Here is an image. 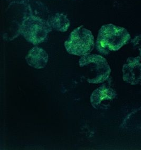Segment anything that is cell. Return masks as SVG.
I'll return each instance as SVG.
<instances>
[{
	"label": "cell",
	"instance_id": "obj_1",
	"mask_svg": "<svg viewBox=\"0 0 141 150\" xmlns=\"http://www.w3.org/2000/svg\"><path fill=\"white\" fill-rule=\"evenodd\" d=\"M131 38L125 28L113 24H105L98 31L96 48L99 53L106 55L118 51L128 43Z\"/></svg>",
	"mask_w": 141,
	"mask_h": 150
},
{
	"label": "cell",
	"instance_id": "obj_2",
	"mask_svg": "<svg viewBox=\"0 0 141 150\" xmlns=\"http://www.w3.org/2000/svg\"><path fill=\"white\" fill-rule=\"evenodd\" d=\"M79 65L86 80L91 84H100L110 77L111 69L106 59L97 54L87 55L79 60Z\"/></svg>",
	"mask_w": 141,
	"mask_h": 150
},
{
	"label": "cell",
	"instance_id": "obj_3",
	"mask_svg": "<svg viewBox=\"0 0 141 150\" xmlns=\"http://www.w3.org/2000/svg\"><path fill=\"white\" fill-rule=\"evenodd\" d=\"M52 30L48 21L32 14L24 17L19 28L20 34L33 45L45 41Z\"/></svg>",
	"mask_w": 141,
	"mask_h": 150
},
{
	"label": "cell",
	"instance_id": "obj_4",
	"mask_svg": "<svg viewBox=\"0 0 141 150\" xmlns=\"http://www.w3.org/2000/svg\"><path fill=\"white\" fill-rule=\"evenodd\" d=\"M95 45L92 32L83 25L75 29L65 42L66 50L68 53L77 56L88 55Z\"/></svg>",
	"mask_w": 141,
	"mask_h": 150
},
{
	"label": "cell",
	"instance_id": "obj_5",
	"mask_svg": "<svg viewBox=\"0 0 141 150\" xmlns=\"http://www.w3.org/2000/svg\"><path fill=\"white\" fill-rule=\"evenodd\" d=\"M118 97L116 91L107 83H104L93 91L90 96V102L96 110L109 109Z\"/></svg>",
	"mask_w": 141,
	"mask_h": 150
},
{
	"label": "cell",
	"instance_id": "obj_6",
	"mask_svg": "<svg viewBox=\"0 0 141 150\" xmlns=\"http://www.w3.org/2000/svg\"><path fill=\"white\" fill-rule=\"evenodd\" d=\"M123 80L132 86L141 84V59L128 57L122 68Z\"/></svg>",
	"mask_w": 141,
	"mask_h": 150
},
{
	"label": "cell",
	"instance_id": "obj_7",
	"mask_svg": "<svg viewBox=\"0 0 141 150\" xmlns=\"http://www.w3.org/2000/svg\"><path fill=\"white\" fill-rule=\"evenodd\" d=\"M26 60L29 66L36 69H42L48 64L49 56L45 50L35 47L30 50Z\"/></svg>",
	"mask_w": 141,
	"mask_h": 150
},
{
	"label": "cell",
	"instance_id": "obj_8",
	"mask_svg": "<svg viewBox=\"0 0 141 150\" xmlns=\"http://www.w3.org/2000/svg\"><path fill=\"white\" fill-rule=\"evenodd\" d=\"M121 127L131 131L141 129V107L132 112L126 117Z\"/></svg>",
	"mask_w": 141,
	"mask_h": 150
},
{
	"label": "cell",
	"instance_id": "obj_9",
	"mask_svg": "<svg viewBox=\"0 0 141 150\" xmlns=\"http://www.w3.org/2000/svg\"><path fill=\"white\" fill-rule=\"evenodd\" d=\"M52 30L65 32L70 26V21L67 16L63 13H57L48 20Z\"/></svg>",
	"mask_w": 141,
	"mask_h": 150
},
{
	"label": "cell",
	"instance_id": "obj_10",
	"mask_svg": "<svg viewBox=\"0 0 141 150\" xmlns=\"http://www.w3.org/2000/svg\"><path fill=\"white\" fill-rule=\"evenodd\" d=\"M131 43L135 49L139 50V51L141 50V35H139L133 39L131 41Z\"/></svg>",
	"mask_w": 141,
	"mask_h": 150
},
{
	"label": "cell",
	"instance_id": "obj_11",
	"mask_svg": "<svg viewBox=\"0 0 141 150\" xmlns=\"http://www.w3.org/2000/svg\"><path fill=\"white\" fill-rule=\"evenodd\" d=\"M11 4H24L28 2L30 0H7Z\"/></svg>",
	"mask_w": 141,
	"mask_h": 150
},
{
	"label": "cell",
	"instance_id": "obj_12",
	"mask_svg": "<svg viewBox=\"0 0 141 150\" xmlns=\"http://www.w3.org/2000/svg\"><path fill=\"white\" fill-rule=\"evenodd\" d=\"M140 51V54H139V57H140V58H141V50H140V51Z\"/></svg>",
	"mask_w": 141,
	"mask_h": 150
}]
</instances>
